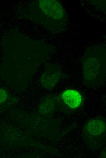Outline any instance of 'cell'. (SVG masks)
Instances as JSON below:
<instances>
[{
	"mask_svg": "<svg viewBox=\"0 0 106 158\" xmlns=\"http://www.w3.org/2000/svg\"><path fill=\"white\" fill-rule=\"evenodd\" d=\"M41 9L46 14L56 19H60L63 15L61 5L55 0H41L39 2Z\"/></svg>",
	"mask_w": 106,
	"mask_h": 158,
	"instance_id": "1",
	"label": "cell"
},
{
	"mask_svg": "<svg viewBox=\"0 0 106 158\" xmlns=\"http://www.w3.org/2000/svg\"><path fill=\"white\" fill-rule=\"evenodd\" d=\"M62 97L65 103L72 108L79 107L82 101L80 94L75 90H66L63 92Z\"/></svg>",
	"mask_w": 106,
	"mask_h": 158,
	"instance_id": "2",
	"label": "cell"
},
{
	"mask_svg": "<svg viewBox=\"0 0 106 158\" xmlns=\"http://www.w3.org/2000/svg\"><path fill=\"white\" fill-rule=\"evenodd\" d=\"M105 125L102 121L94 120L90 121L86 126L88 132L93 135H97L103 133L104 131Z\"/></svg>",
	"mask_w": 106,
	"mask_h": 158,
	"instance_id": "3",
	"label": "cell"
},
{
	"mask_svg": "<svg viewBox=\"0 0 106 158\" xmlns=\"http://www.w3.org/2000/svg\"><path fill=\"white\" fill-rule=\"evenodd\" d=\"M7 92L4 90L0 88V104L5 102L7 97Z\"/></svg>",
	"mask_w": 106,
	"mask_h": 158,
	"instance_id": "4",
	"label": "cell"
}]
</instances>
